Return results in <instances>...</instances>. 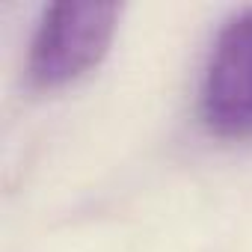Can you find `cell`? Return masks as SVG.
I'll return each mask as SVG.
<instances>
[{
  "mask_svg": "<svg viewBox=\"0 0 252 252\" xmlns=\"http://www.w3.org/2000/svg\"><path fill=\"white\" fill-rule=\"evenodd\" d=\"M199 116L220 140L252 137V9L237 12L217 33L202 74Z\"/></svg>",
  "mask_w": 252,
  "mask_h": 252,
  "instance_id": "2",
  "label": "cell"
},
{
  "mask_svg": "<svg viewBox=\"0 0 252 252\" xmlns=\"http://www.w3.org/2000/svg\"><path fill=\"white\" fill-rule=\"evenodd\" d=\"M119 3H51L27 51V86L57 92L95 71L116 39Z\"/></svg>",
  "mask_w": 252,
  "mask_h": 252,
  "instance_id": "1",
  "label": "cell"
}]
</instances>
